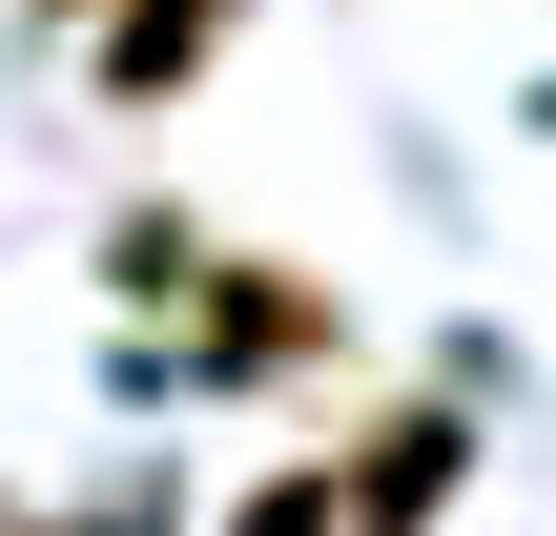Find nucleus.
<instances>
[{
	"label": "nucleus",
	"instance_id": "2",
	"mask_svg": "<svg viewBox=\"0 0 556 536\" xmlns=\"http://www.w3.org/2000/svg\"><path fill=\"white\" fill-rule=\"evenodd\" d=\"M309 475H330V536H433L454 475H475V434H454V413H371V434H330Z\"/></svg>",
	"mask_w": 556,
	"mask_h": 536
},
{
	"label": "nucleus",
	"instance_id": "7",
	"mask_svg": "<svg viewBox=\"0 0 556 536\" xmlns=\"http://www.w3.org/2000/svg\"><path fill=\"white\" fill-rule=\"evenodd\" d=\"M83 536H144V516H83Z\"/></svg>",
	"mask_w": 556,
	"mask_h": 536
},
{
	"label": "nucleus",
	"instance_id": "4",
	"mask_svg": "<svg viewBox=\"0 0 556 536\" xmlns=\"http://www.w3.org/2000/svg\"><path fill=\"white\" fill-rule=\"evenodd\" d=\"M186 269H206L186 207H124V227H103V289H124V310H186Z\"/></svg>",
	"mask_w": 556,
	"mask_h": 536
},
{
	"label": "nucleus",
	"instance_id": "1",
	"mask_svg": "<svg viewBox=\"0 0 556 536\" xmlns=\"http://www.w3.org/2000/svg\"><path fill=\"white\" fill-rule=\"evenodd\" d=\"M165 331H186V372H309V351H351L330 269H289V248H206Z\"/></svg>",
	"mask_w": 556,
	"mask_h": 536
},
{
	"label": "nucleus",
	"instance_id": "6",
	"mask_svg": "<svg viewBox=\"0 0 556 536\" xmlns=\"http://www.w3.org/2000/svg\"><path fill=\"white\" fill-rule=\"evenodd\" d=\"M41 21H103V0H41Z\"/></svg>",
	"mask_w": 556,
	"mask_h": 536
},
{
	"label": "nucleus",
	"instance_id": "5",
	"mask_svg": "<svg viewBox=\"0 0 556 536\" xmlns=\"http://www.w3.org/2000/svg\"><path fill=\"white\" fill-rule=\"evenodd\" d=\"M227 536H330V475L289 454V475H268V496H248V516H227Z\"/></svg>",
	"mask_w": 556,
	"mask_h": 536
},
{
	"label": "nucleus",
	"instance_id": "3",
	"mask_svg": "<svg viewBox=\"0 0 556 536\" xmlns=\"http://www.w3.org/2000/svg\"><path fill=\"white\" fill-rule=\"evenodd\" d=\"M227 21H248V0H124V21H103V103H186Z\"/></svg>",
	"mask_w": 556,
	"mask_h": 536
}]
</instances>
